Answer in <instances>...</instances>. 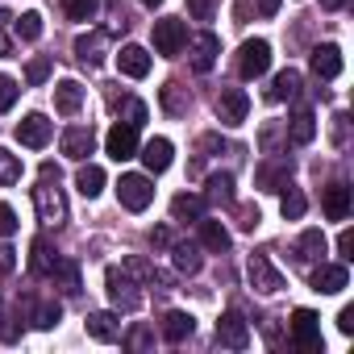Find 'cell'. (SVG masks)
Masks as SVG:
<instances>
[{
    "instance_id": "obj_21",
    "label": "cell",
    "mask_w": 354,
    "mask_h": 354,
    "mask_svg": "<svg viewBox=\"0 0 354 354\" xmlns=\"http://www.w3.org/2000/svg\"><path fill=\"white\" fill-rule=\"evenodd\" d=\"M196 333V317L192 313H167L162 317V337L167 342H188Z\"/></svg>"
},
{
    "instance_id": "obj_7",
    "label": "cell",
    "mask_w": 354,
    "mask_h": 354,
    "mask_svg": "<svg viewBox=\"0 0 354 354\" xmlns=\"http://www.w3.org/2000/svg\"><path fill=\"white\" fill-rule=\"evenodd\" d=\"M217 342L230 346V350H246V346H250V325H246V317H242L238 308H230V313L217 321Z\"/></svg>"
},
{
    "instance_id": "obj_13",
    "label": "cell",
    "mask_w": 354,
    "mask_h": 354,
    "mask_svg": "<svg viewBox=\"0 0 354 354\" xmlns=\"http://www.w3.org/2000/svg\"><path fill=\"white\" fill-rule=\"evenodd\" d=\"M104 30H88V34H80L75 38V59L84 63V67H100L104 63Z\"/></svg>"
},
{
    "instance_id": "obj_30",
    "label": "cell",
    "mask_w": 354,
    "mask_h": 354,
    "mask_svg": "<svg viewBox=\"0 0 354 354\" xmlns=\"http://www.w3.org/2000/svg\"><path fill=\"white\" fill-rule=\"evenodd\" d=\"M296 250H300V263H317L325 254V234L321 230H304L300 242H296Z\"/></svg>"
},
{
    "instance_id": "obj_40",
    "label": "cell",
    "mask_w": 354,
    "mask_h": 354,
    "mask_svg": "<svg viewBox=\"0 0 354 354\" xmlns=\"http://www.w3.org/2000/svg\"><path fill=\"white\" fill-rule=\"evenodd\" d=\"M188 13H192L196 21H213V13H217V0H188Z\"/></svg>"
},
{
    "instance_id": "obj_18",
    "label": "cell",
    "mask_w": 354,
    "mask_h": 354,
    "mask_svg": "<svg viewBox=\"0 0 354 354\" xmlns=\"http://www.w3.org/2000/svg\"><path fill=\"white\" fill-rule=\"evenodd\" d=\"M171 158H175V146H171L167 138H150V142L142 146V162H146V171H150V175L167 171V167H171Z\"/></svg>"
},
{
    "instance_id": "obj_56",
    "label": "cell",
    "mask_w": 354,
    "mask_h": 354,
    "mask_svg": "<svg viewBox=\"0 0 354 354\" xmlns=\"http://www.w3.org/2000/svg\"><path fill=\"white\" fill-rule=\"evenodd\" d=\"M142 5H146V9H158V5H162V0H142Z\"/></svg>"
},
{
    "instance_id": "obj_16",
    "label": "cell",
    "mask_w": 354,
    "mask_h": 354,
    "mask_svg": "<svg viewBox=\"0 0 354 354\" xmlns=\"http://www.w3.org/2000/svg\"><path fill=\"white\" fill-rule=\"evenodd\" d=\"M117 67H121V75H129V80H146V75H150V55H146L142 46H121V50H117Z\"/></svg>"
},
{
    "instance_id": "obj_55",
    "label": "cell",
    "mask_w": 354,
    "mask_h": 354,
    "mask_svg": "<svg viewBox=\"0 0 354 354\" xmlns=\"http://www.w3.org/2000/svg\"><path fill=\"white\" fill-rule=\"evenodd\" d=\"M321 5H325V9L333 13V9H346V5H350V0H321Z\"/></svg>"
},
{
    "instance_id": "obj_15",
    "label": "cell",
    "mask_w": 354,
    "mask_h": 354,
    "mask_svg": "<svg viewBox=\"0 0 354 354\" xmlns=\"http://www.w3.org/2000/svg\"><path fill=\"white\" fill-rule=\"evenodd\" d=\"M217 55H221V38L217 34H196L192 38V67L196 71H213Z\"/></svg>"
},
{
    "instance_id": "obj_42",
    "label": "cell",
    "mask_w": 354,
    "mask_h": 354,
    "mask_svg": "<svg viewBox=\"0 0 354 354\" xmlns=\"http://www.w3.org/2000/svg\"><path fill=\"white\" fill-rule=\"evenodd\" d=\"M13 234H17V213L0 201V238H13Z\"/></svg>"
},
{
    "instance_id": "obj_10",
    "label": "cell",
    "mask_w": 354,
    "mask_h": 354,
    "mask_svg": "<svg viewBox=\"0 0 354 354\" xmlns=\"http://www.w3.org/2000/svg\"><path fill=\"white\" fill-rule=\"evenodd\" d=\"M246 275H250V283H254L263 296H275V292L283 288V275L271 267V259H267V254H250V263H246Z\"/></svg>"
},
{
    "instance_id": "obj_19",
    "label": "cell",
    "mask_w": 354,
    "mask_h": 354,
    "mask_svg": "<svg viewBox=\"0 0 354 354\" xmlns=\"http://www.w3.org/2000/svg\"><path fill=\"white\" fill-rule=\"evenodd\" d=\"M321 209H325L329 221H346L350 217V188L346 184H329L325 196H321Z\"/></svg>"
},
{
    "instance_id": "obj_51",
    "label": "cell",
    "mask_w": 354,
    "mask_h": 354,
    "mask_svg": "<svg viewBox=\"0 0 354 354\" xmlns=\"http://www.w3.org/2000/svg\"><path fill=\"white\" fill-rule=\"evenodd\" d=\"M5 21H9V13H0V55H9V50H13V42L5 38Z\"/></svg>"
},
{
    "instance_id": "obj_39",
    "label": "cell",
    "mask_w": 354,
    "mask_h": 354,
    "mask_svg": "<svg viewBox=\"0 0 354 354\" xmlns=\"http://www.w3.org/2000/svg\"><path fill=\"white\" fill-rule=\"evenodd\" d=\"M17 80L13 75H0V113H5V109H13V100H17Z\"/></svg>"
},
{
    "instance_id": "obj_3",
    "label": "cell",
    "mask_w": 354,
    "mask_h": 354,
    "mask_svg": "<svg viewBox=\"0 0 354 354\" xmlns=\"http://www.w3.org/2000/svg\"><path fill=\"white\" fill-rule=\"evenodd\" d=\"M104 288H109V300H113L117 313H133V308H142V292H138V283L129 279V271L109 267V271H104Z\"/></svg>"
},
{
    "instance_id": "obj_36",
    "label": "cell",
    "mask_w": 354,
    "mask_h": 354,
    "mask_svg": "<svg viewBox=\"0 0 354 354\" xmlns=\"http://www.w3.org/2000/svg\"><path fill=\"white\" fill-rule=\"evenodd\" d=\"M17 180H21V158L0 146V188H9V184H17Z\"/></svg>"
},
{
    "instance_id": "obj_47",
    "label": "cell",
    "mask_w": 354,
    "mask_h": 354,
    "mask_svg": "<svg viewBox=\"0 0 354 354\" xmlns=\"http://www.w3.org/2000/svg\"><path fill=\"white\" fill-rule=\"evenodd\" d=\"M129 125H138V129L146 125V104L142 100H129Z\"/></svg>"
},
{
    "instance_id": "obj_34",
    "label": "cell",
    "mask_w": 354,
    "mask_h": 354,
    "mask_svg": "<svg viewBox=\"0 0 354 354\" xmlns=\"http://www.w3.org/2000/svg\"><path fill=\"white\" fill-rule=\"evenodd\" d=\"M13 34H17L21 42H38V38H42V13H21V17L13 21Z\"/></svg>"
},
{
    "instance_id": "obj_49",
    "label": "cell",
    "mask_w": 354,
    "mask_h": 354,
    "mask_svg": "<svg viewBox=\"0 0 354 354\" xmlns=\"http://www.w3.org/2000/svg\"><path fill=\"white\" fill-rule=\"evenodd\" d=\"M13 267H17V250H13V246H0V271L9 275Z\"/></svg>"
},
{
    "instance_id": "obj_31",
    "label": "cell",
    "mask_w": 354,
    "mask_h": 354,
    "mask_svg": "<svg viewBox=\"0 0 354 354\" xmlns=\"http://www.w3.org/2000/svg\"><path fill=\"white\" fill-rule=\"evenodd\" d=\"M279 192H283V201H279V213H283L288 221H300V217H304V209H308V201H304V192H296L292 184H283Z\"/></svg>"
},
{
    "instance_id": "obj_14",
    "label": "cell",
    "mask_w": 354,
    "mask_h": 354,
    "mask_svg": "<svg viewBox=\"0 0 354 354\" xmlns=\"http://www.w3.org/2000/svg\"><path fill=\"white\" fill-rule=\"evenodd\" d=\"M92 150H96V133H92L88 125H71V129L63 133V154H67V158L84 162Z\"/></svg>"
},
{
    "instance_id": "obj_37",
    "label": "cell",
    "mask_w": 354,
    "mask_h": 354,
    "mask_svg": "<svg viewBox=\"0 0 354 354\" xmlns=\"http://www.w3.org/2000/svg\"><path fill=\"white\" fill-rule=\"evenodd\" d=\"M162 109H167L171 117L188 113V96H184V88H180V84H167V88H162Z\"/></svg>"
},
{
    "instance_id": "obj_6",
    "label": "cell",
    "mask_w": 354,
    "mask_h": 354,
    "mask_svg": "<svg viewBox=\"0 0 354 354\" xmlns=\"http://www.w3.org/2000/svg\"><path fill=\"white\" fill-rule=\"evenodd\" d=\"M292 342L300 346V350H321V317L313 313V308H296L292 313Z\"/></svg>"
},
{
    "instance_id": "obj_41",
    "label": "cell",
    "mask_w": 354,
    "mask_h": 354,
    "mask_svg": "<svg viewBox=\"0 0 354 354\" xmlns=\"http://www.w3.org/2000/svg\"><path fill=\"white\" fill-rule=\"evenodd\" d=\"M125 271H129V275H138V279H154V275H158V271H154L146 259H138V254H129V259H125Z\"/></svg>"
},
{
    "instance_id": "obj_12",
    "label": "cell",
    "mask_w": 354,
    "mask_h": 354,
    "mask_svg": "<svg viewBox=\"0 0 354 354\" xmlns=\"http://www.w3.org/2000/svg\"><path fill=\"white\" fill-rule=\"evenodd\" d=\"M17 142H21V146H30V150H42V146L50 142V121H46L42 113L21 117V121H17Z\"/></svg>"
},
{
    "instance_id": "obj_50",
    "label": "cell",
    "mask_w": 354,
    "mask_h": 354,
    "mask_svg": "<svg viewBox=\"0 0 354 354\" xmlns=\"http://www.w3.org/2000/svg\"><path fill=\"white\" fill-rule=\"evenodd\" d=\"M38 175H42V180H50V184H59V180H63V171H59L55 162H42V171H38Z\"/></svg>"
},
{
    "instance_id": "obj_4",
    "label": "cell",
    "mask_w": 354,
    "mask_h": 354,
    "mask_svg": "<svg viewBox=\"0 0 354 354\" xmlns=\"http://www.w3.org/2000/svg\"><path fill=\"white\" fill-rule=\"evenodd\" d=\"M184 42H188V26H184L180 17L154 21V50H158L162 59H175V55L184 50Z\"/></svg>"
},
{
    "instance_id": "obj_52",
    "label": "cell",
    "mask_w": 354,
    "mask_h": 354,
    "mask_svg": "<svg viewBox=\"0 0 354 354\" xmlns=\"http://www.w3.org/2000/svg\"><path fill=\"white\" fill-rule=\"evenodd\" d=\"M259 13H263V17H275V13H279V0H259Z\"/></svg>"
},
{
    "instance_id": "obj_22",
    "label": "cell",
    "mask_w": 354,
    "mask_h": 354,
    "mask_svg": "<svg viewBox=\"0 0 354 354\" xmlns=\"http://www.w3.org/2000/svg\"><path fill=\"white\" fill-rule=\"evenodd\" d=\"M296 92H300V71H292V67H288V71H279V75L271 80L267 100H275V104H279V100H296Z\"/></svg>"
},
{
    "instance_id": "obj_48",
    "label": "cell",
    "mask_w": 354,
    "mask_h": 354,
    "mask_svg": "<svg viewBox=\"0 0 354 354\" xmlns=\"http://www.w3.org/2000/svg\"><path fill=\"white\" fill-rule=\"evenodd\" d=\"M337 329H342V333H346V337H350V333H354V308H350V304H346V308H342V313H337Z\"/></svg>"
},
{
    "instance_id": "obj_57",
    "label": "cell",
    "mask_w": 354,
    "mask_h": 354,
    "mask_svg": "<svg viewBox=\"0 0 354 354\" xmlns=\"http://www.w3.org/2000/svg\"><path fill=\"white\" fill-rule=\"evenodd\" d=\"M0 321H5V317H0Z\"/></svg>"
},
{
    "instance_id": "obj_35",
    "label": "cell",
    "mask_w": 354,
    "mask_h": 354,
    "mask_svg": "<svg viewBox=\"0 0 354 354\" xmlns=\"http://www.w3.org/2000/svg\"><path fill=\"white\" fill-rule=\"evenodd\" d=\"M63 13H67L71 21H96L100 0H63Z\"/></svg>"
},
{
    "instance_id": "obj_25",
    "label": "cell",
    "mask_w": 354,
    "mask_h": 354,
    "mask_svg": "<svg viewBox=\"0 0 354 354\" xmlns=\"http://www.w3.org/2000/svg\"><path fill=\"white\" fill-rule=\"evenodd\" d=\"M171 217L175 221H201L205 217V201L192 196V192H180V196L171 201Z\"/></svg>"
},
{
    "instance_id": "obj_44",
    "label": "cell",
    "mask_w": 354,
    "mask_h": 354,
    "mask_svg": "<svg viewBox=\"0 0 354 354\" xmlns=\"http://www.w3.org/2000/svg\"><path fill=\"white\" fill-rule=\"evenodd\" d=\"M125 346H129V350H142V346H150V329H146V325H133V329L125 333Z\"/></svg>"
},
{
    "instance_id": "obj_17",
    "label": "cell",
    "mask_w": 354,
    "mask_h": 354,
    "mask_svg": "<svg viewBox=\"0 0 354 354\" xmlns=\"http://www.w3.org/2000/svg\"><path fill=\"white\" fill-rule=\"evenodd\" d=\"M313 75L317 80H337L342 75V50L333 42H325V46L313 50Z\"/></svg>"
},
{
    "instance_id": "obj_38",
    "label": "cell",
    "mask_w": 354,
    "mask_h": 354,
    "mask_svg": "<svg viewBox=\"0 0 354 354\" xmlns=\"http://www.w3.org/2000/svg\"><path fill=\"white\" fill-rule=\"evenodd\" d=\"M34 325H38V329H55V325H59V304H50V300L38 304V308H34Z\"/></svg>"
},
{
    "instance_id": "obj_2",
    "label": "cell",
    "mask_w": 354,
    "mask_h": 354,
    "mask_svg": "<svg viewBox=\"0 0 354 354\" xmlns=\"http://www.w3.org/2000/svg\"><path fill=\"white\" fill-rule=\"evenodd\" d=\"M34 209H38V221H42V225H63V221H67V201H63L59 184H50V180H38V188H34Z\"/></svg>"
},
{
    "instance_id": "obj_28",
    "label": "cell",
    "mask_w": 354,
    "mask_h": 354,
    "mask_svg": "<svg viewBox=\"0 0 354 354\" xmlns=\"http://www.w3.org/2000/svg\"><path fill=\"white\" fill-rule=\"evenodd\" d=\"M171 259H175V267H180L184 275H196V271H201V263H205V259H201V250H196L192 242H175V246H171Z\"/></svg>"
},
{
    "instance_id": "obj_5",
    "label": "cell",
    "mask_w": 354,
    "mask_h": 354,
    "mask_svg": "<svg viewBox=\"0 0 354 354\" xmlns=\"http://www.w3.org/2000/svg\"><path fill=\"white\" fill-rule=\"evenodd\" d=\"M267 67H271V46H267L263 38L242 42V50H238V71H242V80H259V75H267Z\"/></svg>"
},
{
    "instance_id": "obj_54",
    "label": "cell",
    "mask_w": 354,
    "mask_h": 354,
    "mask_svg": "<svg viewBox=\"0 0 354 354\" xmlns=\"http://www.w3.org/2000/svg\"><path fill=\"white\" fill-rule=\"evenodd\" d=\"M234 13H238V21H246V17H250V5H246V0H238V5H234Z\"/></svg>"
},
{
    "instance_id": "obj_45",
    "label": "cell",
    "mask_w": 354,
    "mask_h": 354,
    "mask_svg": "<svg viewBox=\"0 0 354 354\" xmlns=\"http://www.w3.org/2000/svg\"><path fill=\"white\" fill-rule=\"evenodd\" d=\"M238 225H242V230H254V225H259V209L238 205Z\"/></svg>"
},
{
    "instance_id": "obj_26",
    "label": "cell",
    "mask_w": 354,
    "mask_h": 354,
    "mask_svg": "<svg viewBox=\"0 0 354 354\" xmlns=\"http://www.w3.org/2000/svg\"><path fill=\"white\" fill-rule=\"evenodd\" d=\"M201 242H205V250L225 254V250H230V230H225L221 221H205V217H201Z\"/></svg>"
},
{
    "instance_id": "obj_27",
    "label": "cell",
    "mask_w": 354,
    "mask_h": 354,
    "mask_svg": "<svg viewBox=\"0 0 354 354\" xmlns=\"http://www.w3.org/2000/svg\"><path fill=\"white\" fill-rule=\"evenodd\" d=\"M75 188H80L88 201H92V196H100V192H104V171H100L96 162H84V167H80V175H75Z\"/></svg>"
},
{
    "instance_id": "obj_46",
    "label": "cell",
    "mask_w": 354,
    "mask_h": 354,
    "mask_svg": "<svg viewBox=\"0 0 354 354\" xmlns=\"http://www.w3.org/2000/svg\"><path fill=\"white\" fill-rule=\"evenodd\" d=\"M337 254L350 263L354 259V230H342V238H337Z\"/></svg>"
},
{
    "instance_id": "obj_24",
    "label": "cell",
    "mask_w": 354,
    "mask_h": 354,
    "mask_svg": "<svg viewBox=\"0 0 354 354\" xmlns=\"http://www.w3.org/2000/svg\"><path fill=\"white\" fill-rule=\"evenodd\" d=\"M88 333H92L96 342H117V337H121L117 313H92V317H88Z\"/></svg>"
},
{
    "instance_id": "obj_32",
    "label": "cell",
    "mask_w": 354,
    "mask_h": 354,
    "mask_svg": "<svg viewBox=\"0 0 354 354\" xmlns=\"http://www.w3.org/2000/svg\"><path fill=\"white\" fill-rule=\"evenodd\" d=\"M209 201H217V205H234V175H225V171L209 175Z\"/></svg>"
},
{
    "instance_id": "obj_23",
    "label": "cell",
    "mask_w": 354,
    "mask_h": 354,
    "mask_svg": "<svg viewBox=\"0 0 354 354\" xmlns=\"http://www.w3.org/2000/svg\"><path fill=\"white\" fill-rule=\"evenodd\" d=\"M80 104H84V88H80L75 80H63V84L55 88V109H59L63 117H71V113H80Z\"/></svg>"
},
{
    "instance_id": "obj_9",
    "label": "cell",
    "mask_w": 354,
    "mask_h": 354,
    "mask_svg": "<svg viewBox=\"0 0 354 354\" xmlns=\"http://www.w3.org/2000/svg\"><path fill=\"white\" fill-rule=\"evenodd\" d=\"M104 150H109L117 162L133 158V154H138V125H129V121H117V125L109 129V138H104Z\"/></svg>"
},
{
    "instance_id": "obj_11",
    "label": "cell",
    "mask_w": 354,
    "mask_h": 354,
    "mask_svg": "<svg viewBox=\"0 0 354 354\" xmlns=\"http://www.w3.org/2000/svg\"><path fill=\"white\" fill-rule=\"evenodd\" d=\"M346 283H350L346 263H321V267L313 271V292H321V296H337Z\"/></svg>"
},
{
    "instance_id": "obj_53",
    "label": "cell",
    "mask_w": 354,
    "mask_h": 354,
    "mask_svg": "<svg viewBox=\"0 0 354 354\" xmlns=\"http://www.w3.org/2000/svg\"><path fill=\"white\" fill-rule=\"evenodd\" d=\"M150 242H154V246H167L171 238H167V230H150Z\"/></svg>"
},
{
    "instance_id": "obj_29",
    "label": "cell",
    "mask_w": 354,
    "mask_h": 354,
    "mask_svg": "<svg viewBox=\"0 0 354 354\" xmlns=\"http://www.w3.org/2000/svg\"><path fill=\"white\" fill-rule=\"evenodd\" d=\"M288 184V162H263L259 167V188L263 192H279Z\"/></svg>"
},
{
    "instance_id": "obj_33",
    "label": "cell",
    "mask_w": 354,
    "mask_h": 354,
    "mask_svg": "<svg viewBox=\"0 0 354 354\" xmlns=\"http://www.w3.org/2000/svg\"><path fill=\"white\" fill-rule=\"evenodd\" d=\"M317 138V117L308 113V109H300L296 117H292V142H300V146H308Z\"/></svg>"
},
{
    "instance_id": "obj_43",
    "label": "cell",
    "mask_w": 354,
    "mask_h": 354,
    "mask_svg": "<svg viewBox=\"0 0 354 354\" xmlns=\"http://www.w3.org/2000/svg\"><path fill=\"white\" fill-rule=\"evenodd\" d=\"M50 75V59H30V67H26V80L30 84H42Z\"/></svg>"
},
{
    "instance_id": "obj_1",
    "label": "cell",
    "mask_w": 354,
    "mask_h": 354,
    "mask_svg": "<svg viewBox=\"0 0 354 354\" xmlns=\"http://www.w3.org/2000/svg\"><path fill=\"white\" fill-rule=\"evenodd\" d=\"M117 201H121L129 213L150 209V201H154V184H150V175H138V171L121 175V180H117Z\"/></svg>"
},
{
    "instance_id": "obj_20",
    "label": "cell",
    "mask_w": 354,
    "mask_h": 354,
    "mask_svg": "<svg viewBox=\"0 0 354 354\" xmlns=\"http://www.w3.org/2000/svg\"><path fill=\"white\" fill-rule=\"evenodd\" d=\"M34 254H30V267L38 271V275H55L59 267H63V259H59V250L46 242V238H34V246H30Z\"/></svg>"
},
{
    "instance_id": "obj_8",
    "label": "cell",
    "mask_w": 354,
    "mask_h": 354,
    "mask_svg": "<svg viewBox=\"0 0 354 354\" xmlns=\"http://www.w3.org/2000/svg\"><path fill=\"white\" fill-rule=\"evenodd\" d=\"M246 113H250V96H246L242 88H221V92H217V117H221L225 125H242Z\"/></svg>"
}]
</instances>
